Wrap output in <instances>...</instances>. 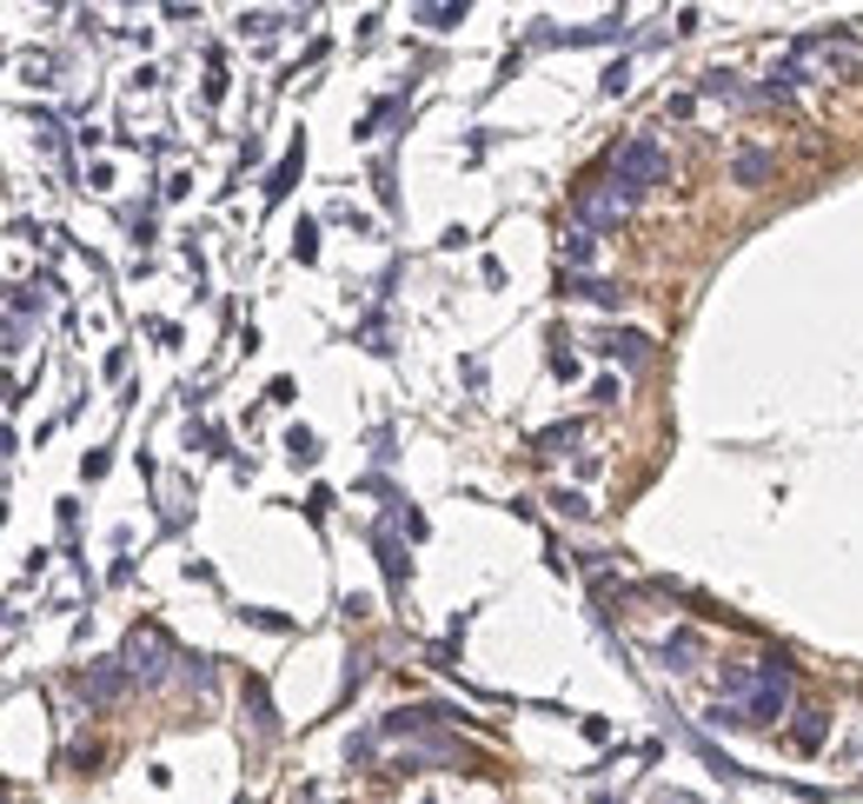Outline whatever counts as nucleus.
I'll list each match as a JSON object with an SVG mask.
<instances>
[{
	"instance_id": "nucleus-1",
	"label": "nucleus",
	"mask_w": 863,
	"mask_h": 804,
	"mask_svg": "<svg viewBox=\"0 0 863 804\" xmlns=\"http://www.w3.org/2000/svg\"><path fill=\"white\" fill-rule=\"evenodd\" d=\"M664 174H671V159H664V146H658V140H625V146H618V159H612V180H625L631 193L658 187Z\"/></svg>"
},
{
	"instance_id": "nucleus-2",
	"label": "nucleus",
	"mask_w": 863,
	"mask_h": 804,
	"mask_svg": "<svg viewBox=\"0 0 863 804\" xmlns=\"http://www.w3.org/2000/svg\"><path fill=\"white\" fill-rule=\"evenodd\" d=\"M127 672H133V678H159V672H166L159 631H133V638H127Z\"/></svg>"
},
{
	"instance_id": "nucleus-3",
	"label": "nucleus",
	"mask_w": 863,
	"mask_h": 804,
	"mask_svg": "<svg viewBox=\"0 0 863 804\" xmlns=\"http://www.w3.org/2000/svg\"><path fill=\"white\" fill-rule=\"evenodd\" d=\"M770 167H777V159H770L764 146H750V153H737V180H744V187H764V180H770Z\"/></svg>"
},
{
	"instance_id": "nucleus-4",
	"label": "nucleus",
	"mask_w": 863,
	"mask_h": 804,
	"mask_svg": "<svg viewBox=\"0 0 863 804\" xmlns=\"http://www.w3.org/2000/svg\"><path fill=\"white\" fill-rule=\"evenodd\" d=\"M824 725H830V718H824V705H811V711L797 718V745H817V738H824Z\"/></svg>"
},
{
	"instance_id": "nucleus-5",
	"label": "nucleus",
	"mask_w": 863,
	"mask_h": 804,
	"mask_svg": "<svg viewBox=\"0 0 863 804\" xmlns=\"http://www.w3.org/2000/svg\"><path fill=\"white\" fill-rule=\"evenodd\" d=\"M604 353H618V359H631V366H638V359H645V340H631V333L618 340V333H612V340H604Z\"/></svg>"
},
{
	"instance_id": "nucleus-6",
	"label": "nucleus",
	"mask_w": 863,
	"mask_h": 804,
	"mask_svg": "<svg viewBox=\"0 0 863 804\" xmlns=\"http://www.w3.org/2000/svg\"><path fill=\"white\" fill-rule=\"evenodd\" d=\"M459 14H465V8H418V21H425V27H452Z\"/></svg>"
}]
</instances>
